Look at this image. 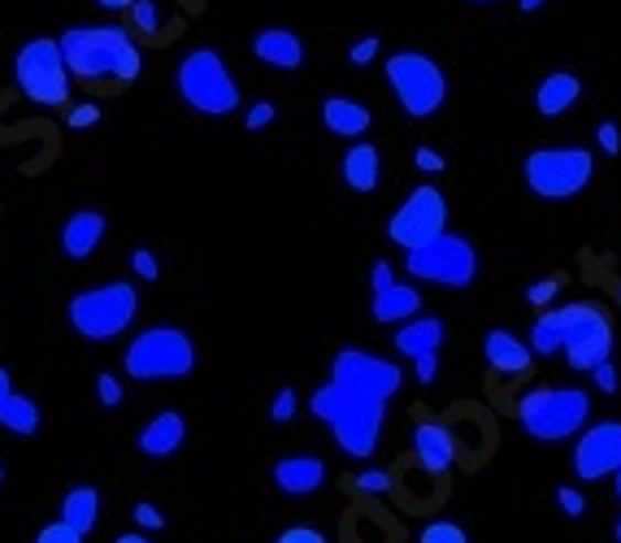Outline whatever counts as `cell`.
Masks as SVG:
<instances>
[{"mask_svg": "<svg viewBox=\"0 0 621 543\" xmlns=\"http://www.w3.org/2000/svg\"><path fill=\"white\" fill-rule=\"evenodd\" d=\"M483 352H486V365H491L495 374H526L531 361H535L531 343H522L513 331H491L483 340Z\"/></svg>", "mask_w": 621, "mask_h": 543, "instance_id": "22", "label": "cell"}, {"mask_svg": "<svg viewBox=\"0 0 621 543\" xmlns=\"http://www.w3.org/2000/svg\"><path fill=\"white\" fill-rule=\"evenodd\" d=\"M127 374L139 383L152 379H188L196 370V340L183 327H148L139 331L127 356H122Z\"/></svg>", "mask_w": 621, "mask_h": 543, "instance_id": "6", "label": "cell"}, {"mask_svg": "<svg viewBox=\"0 0 621 543\" xmlns=\"http://www.w3.org/2000/svg\"><path fill=\"white\" fill-rule=\"evenodd\" d=\"M378 179H383V152H378V143H352V148L344 152L347 192L370 196V192L378 188Z\"/></svg>", "mask_w": 621, "mask_h": 543, "instance_id": "21", "label": "cell"}, {"mask_svg": "<svg viewBox=\"0 0 621 543\" xmlns=\"http://www.w3.org/2000/svg\"><path fill=\"white\" fill-rule=\"evenodd\" d=\"M613 540L621 543V518H618V526H613Z\"/></svg>", "mask_w": 621, "mask_h": 543, "instance_id": "52", "label": "cell"}, {"mask_svg": "<svg viewBox=\"0 0 621 543\" xmlns=\"http://www.w3.org/2000/svg\"><path fill=\"white\" fill-rule=\"evenodd\" d=\"M556 291H560V278H539V283H531L526 300H531L535 309H548V305L556 300Z\"/></svg>", "mask_w": 621, "mask_h": 543, "instance_id": "33", "label": "cell"}, {"mask_svg": "<svg viewBox=\"0 0 621 543\" xmlns=\"http://www.w3.org/2000/svg\"><path fill=\"white\" fill-rule=\"evenodd\" d=\"M370 283H374V291L392 287V283H396V278H392V262H374V270H370Z\"/></svg>", "mask_w": 621, "mask_h": 543, "instance_id": "47", "label": "cell"}, {"mask_svg": "<svg viewBox=\"0 0 621 543\" xmlns=\"http://www.w3.org/2000/svg\"><path fill=\"white\" fill-rule=\"evenodd\" d=\"M275 105H270V100H257V105H253V109H248V118H244V127H248V131H261V127H270V123H275Z\"/></svg>", "mask_w": 621, "mask_h": 543, "instance_id": "41", "label": "cell"}, {"mask_svg": "<svg viewBox=\"0 0 621 543\" xmlns=\"http://www.w3.org/2000/svg\"><path fill=\"white\" fill-rule=\"evenodd\" d=\"M556 504H560L565 518H582L587 513V496L578 487H556Z\"/></svg>", "mask_w": 621, "mask_h": 543, "instance_id": "32", "label": "cell"}, {"mask_svg": "<svg viewBox=\"0 0 621 543\" xmlns=\"http://www.w3.org/2000/svg\"><path fill=\"white\" fill-rule=\"evenodd\" d=\"M96 396H100L105 408H118L122 405V383H118L114 374H100V379H96Z\"/></svg>", "mask_w": 621, "mask_h": 543, "instance_id": "35", "label": "cell"}, {"mask_svg": "<svg viewBox=\"0 0 621 543\" xmlns=\"http://www.w3.org/2000/svg\"><path fill=\"white\" fill-rule=\"evenodd\" d=\"M253 53H257V62H266V66H275V70L304 66V40H300L296 31H287V26H266V31H257Z\"/></svg>", "mask_w": 621, "mask_h": 543, "instance_id": "17", "label": "cell"}, {"mask_svg": "<svg viewBox=\"0 0 621 543\" xmlns=\"http://www.w3.org/2000/svg\"><path fill=\"white\" fill-rule=\"evenodd\" d=\"M0 426H4L9 435H22V439L35 435V430H40V405H35L31 396H18V392H13V396L4 401V408H0Z\"/></svg>", "mask_w": 621, "mask_h": 543, "instance_id": "28", "label": "cell"}, {"mask_svg": "<svg viewBox=\"0 0 621 543\" xmlns=\"http://www.w3.org/2000/svg\"><path fill=\"white\" fill-rule=\"evenodd\" d=\"M57 44L66 53L69 74L87 87H122L136 83L143 70L139 44L127 26H69Z\"/></svg>", "mask_w": 621, "mask_h": 543, "instance_id": "1", "label": "cell"}, {"mask_svg": "<svg viewBox=\"0 0 621 543\" xmlns=\"http://www.w3.org/2000/svg\"><path fill=\"white\" fill-rule=\"evenodd\" d=\"M405 257H409V274L421 278V283H435V287L461 291V287H470L479 278V248L465 235H452V231L435 235L430 244H421Z\"/></svg>", "mask_w": 621, "mask_h": 543, "instance_id": "11", "label": "cell"}, {"mask_svg": "<svg viewBox=\"0 0 621 543\" xmlns=\"http://www.w3.org/2000/svg\"><path fill=\"white\" fill-rule=\"evenodd\" d=\"M531 352L535 356H556L565 352V322H560V309H544L531 327Z\"/></svg>", "mask_w": 621, "mask_h": 543, "instance_id": "27", "label": "cell"}, {"mask_svg": "<svg viewBox=\"0 0 621 543\" xmlns=\"http://www.w3.org/2000/svg\"><path fill=\"white\" fill-rule=\"evenodd\" d=\"M565 322V361L578 374H591L596 365L613 361V322L596 300H574L560 309Z\"/></svg>", "mask_w": 621, "mask_h": 543, "instance_id": "10", "label": "cell"}, {"mask_svg": "<svg viewBox=\"0 0 621 543\" xmlns=\"http://www.w3.org/2000/svg\"><path fill=\"white\" fill-rule=\"evenodd\" d=\"M114 543H152L148 535H139V531H127V535H118Z\"/></svg>", "mask_w": 621, "mask_h": 543, "instance_id": "50", "label": "cell"}, {"mask_svg": "<svg viewBox=\"0 0 621 543\" xmlns=\"http://www.w3.org/2000/svg\"><path fill=\"white\" fill-rule=\"evenodd\" d=\"M417 543H470V535L457 522H430V526H421Z\"/></svg>", "mask_w": 621, "mask_h": 543, "instance_id": "30", "label": "cell"}, {"mask_svg": "<svg viewBox=\"0 0 621 543\" xmlns=\"http://www.w3.org/2000/svg\"><path fill=\"white\" fill-rule=\"evenodd\" d=\"M352 487H356L361 496H383V491L392 487V478L383 475V470H370V475H356V478H352Z\"/></svg>", "mask_w": 621, "mask_h": 543, "instance_id": "36", "label": "cell"}, {"mask_svg": "<svg viewBox=\"0 0 621 543\" xmlns=\"http://www.w3.org/2000/svg\"><path fill=\"white\" fill-rule=\"evenodd\" d=\"M62 522H69L78 535H96V526H100V487H92V482L69 487L66 500H62Z\"/></svg>", "mask_w": 621, "mask_h": 543, "instance_id": "25", "label": "cell"}, {"mask_svg": "<svg viewBox=\"0 0 621 543\" xmlns=\"http://www.w3.org/2000/svg\"><path fill=\"white\" fill-rule=\"evenodd\" d=\"M66 318L74 327V336H83V340H118L122 331H131V322L139 318V291L131 283L87 287V291L69 296Z\"/></svg>", "mask_w": 621, "mask_h": 543, "instance_id": "4", "label": "cell"}, {"mask_svg": "<svg viewBox=\"0 0 621 543\" xmlns=\"http://www.w3.org/2000/svg\"><path fill=\"white\" fill-rule=\"evenodd\" d=\"M188 439V422L179 408H161L143 430H139V453L152 461H170Z\"/></svg>", "mask_w": 621, "mask_h": 543, "instance_id": "16", "label": "cell"}, {"mask_svg": "<svg viewBox=\"0 0 621 543\" xmlns=\"http://www.w3.org/2000/svg\"><path fill=\"white\" fill-rule=\"evenodd\" d=\"M179 96L188 109L205 114V118H226L239 109V83L226 66V57L217 49H192L179 62Z\"/></svg>", "mask_w": 621, "mask_h": 543, "instance_id": "5", "label": "cell"}, {"mask_svg": "<svg viewBox=\"0 0 621 543\" xmlns=\"http://www.w3.org/2000/svg\"><path fill=\"white\" fill-rule=\"evenodd\" d=\"M296 405H300V401H296V392H291V387H282L275 401H270V417H275L278 426H287V422L296 417Z\"/></svg>", "mask_w": 621, "mask_h": 543, "instance_id": "34", "label": "cell"}, {"mask_svg": "<svg viewBox=\"0 0 621 543\" xmlns=\"http://www.w3.org/2000/svg\"><path fill=\"white\" fill-rule=\"evenodd\" d=\"M105 231H109V222H105L100 209H74L66 222H62V253H66L69 262H87L100 248Z\"/></svg>", "mask_w": 621, "mask_h": 543, "instance_id": "15", "label": "cell"}, {"mask_svg": "<svg viewBox=\"0 0 621 543\" xmlns=\"http://www.w3.org/2000/svg\"><path fill=\"white\" fill-rule=\"evenodd\" d=\"M331 379L352 387V392H361V396H370V401H383V405H387V401L400 392V383H405V374H400L396 361L374 356V352H361V348H344V352L331 361Z\"/></svg>", "mask_w": 621, "mask_h": 543, "instance_id": "13", "label": "cell"}, {"mask_svg": "<svg viewBox=\"0 0 621 543\" xmlns=\"http://www.w3.org/2000/svg\"><path fill=\"white\" fill-rule=\"evenodd\" d=\"M578 100H582V78H578L574 70H556V74H548V78L535 87V109H539L544 118L569 114Z\"/></svg>", "mask_w": 621, "mask_h": 543, "instance_id": "19", "label": "cell"}, {"mask_svg": "<svg viewBox=\"0 0 621 543\" xmlns=\"http://www.w3.org/2000/svg\"><path fill=\"white\" fill-rule=\"evenodd\" d=\"M83 540H87V535H78V531H74L69 522H62V518H57V522H49V526L35 535V543H83Z\"/></svg>", "mask_w": 621, "mask_h": 543, "instance_id": "31", "label": "cell"}, {"mask_svg": "<svg viewBox=\"0 0 621 543\" xmlns=\"http://www.w3.org/2000/svg\"><path fill=\"white\" fill-rule=\"evenodd\" d=\"M618 496H621V475H618Z\"/></svg>", "mask_w": 621, "mask_h": 543, "instance_id": "54", "label": "cell"}, {"mask_svg": "<svg viewBox=\"0 0 621 543\" xmlns=\"http://www.w3.org/2000/svg\"><path fill=\"white\" fill-rule=\"evenodd\" d=\"M470 4H495V0H470Z\"/></svg>", "mask_w": 621, "mask_h": 543, "instance_id": "53", "label": "cell"}, {"mask_svg": "<svg viewBox=\"0 0 621 543\" xmlns=\"http://www.w3.org/2000/svg\"><path fill=\"white\" fill-rule=\"evenodd\" d=\"M414 453L430 475H448L452 470V435L443 426H435V422H421L414 430Z\"/></svg>", "mask_w": 621, "mask_h": 543, "instance_id": "26", "label": "cell"}, {"mask_svg": "<svg viewBox=\"0 0 621 543\" xmlns=\"http://www.w3.org/2000/svg\"><path fill=\"white\" fill-rule=\"evenodd\" d=\"M414 161H417V170H421V174H439V170H443V157H439L435 148H417Z\"/></svg>", "mask_w": 621, "mask_h": 543, "instance_id": "45", "label": "cell"}, {"mask_svg": "<svg viewBox=\"0 0 621 543\" xmlns=\"http://www.w3.org/2000/svg\"><path fill=\"white\" fill-rule=\"evenodd\" d=\"M443 340H448V331H443V322L439 318H409L400 331H396V340L392 348L400 352V356H426V352H443Z\"/></svg>", "mask_w": 621, "mask_h": 543, "instance_id": "23", "label": "cell"}, {"mask_svg": "<svg viewBox=\"0 0 621 543\" xmlns=\"http://www.w3.org/2000/svg\"><path fill=\"white\" fill-rule=\"evenodd\" d=\"M414 370H417V383H430V379L439 374V352H426V356H417Z\"/></svg>", "mask_w": 621, "mask_h": 543, "instance_id": "46", "label": "cell"}, {"mask_svg": "<svg viewBox=\"0 0 621 543\" xmlns=\"http://www.w3.org/2000/svg\"><path fill=\"white\" fill-rule=\"evenodd\" d=\"M275 543H326V535L313 531V526H291V531H282Z\"/></svg>", "mask_w": 621, "mask_h": 543, "instance_id": "44", "label": "cell"}, {"mask_svg": "<svg viewBox=\"0 0 621 543\" xmlns=\"http://www.w3.org/2000/svg\"><path fill=\"white\" fill-rule=\"evenodd\" d=\"M13 78H18V92L31 100V105H44V109H66L69 105V66L66 53L57 40L40 35L31 44L18 49L13 57Z\"/></svg>", "mask_w": 621, "mask_h": 543, "instance_id": "8", "label": "cell"}, {"mask_svg": "<svg viewBox=\"0 0 621 543\" xmlns=\"http://www.w3.org/2000/svg\"><path fill=\"white\" fill-rule=\"evenodd\" d=\"M378 49H383V44H378V35H361V40L352 44V53H347V57H352V66H370V62L378 57Z\"/></svg>", "mask_w": 621, "mask_h": 543, "instance_id": "37", "label": "cell"}, {"mask_svg": "<svg viewBox=\"0 0 621 543\" xmlns=\"http://www.w3.org/2000/svg\"><path fill=\"white\" fill-rule=\"evenodd\" d=\"M96 4H100V9H109V13H127L136 0H96Z\"/></svg>", "mask_w": 621, "mask_h": 543, "instance_id": "49", "label": "cell"}, {"mask_svg": "<svg viewBox=\"0 0 621 543\" xmlns=\"http://www.w3.org/2000/svg\"><path fill=\"white\" fill-rule=\"evenodd\" d=\"M13 396V379H9V370L0 365V408H4V401Z\"/></svg>", "mask_w": 621, "mask_h": 543, "instance_id": "48", "label": "cell"}, {"mask_svg": "<svg viewBox=\"0 0 621 543\" xmlns=\"http://www.w3.org/2000/svg\"><path fill=\"white\" fill-rule=\"evenodd\" d=\"M387 87H392L396 105L409 118H430L448 100V74H443V66L430 53H414V49L387 57Z\"/></svg>", "mask_w": 621, "mask_h": 543, "instance_id": "9", "label": "cell"}, {"mask_svg": "<svg viewBox=\"0 0 621 543\" xmlns=\"http://www.w3.org/2000/svg\"><path fill=\"white\" fill-rule=\"evenodd\" d=\"M591 374H596V387H600L604 396H618L621 379H618V370H613V361H604V365H596Z\"/></svg>", "mask_w": 621, "mask_h": 543, "instance_id": "42", "label": "cell"}, {"mask_svg": "<svg viewBox=\"0 0 621 543\" xmlns=\"http://www.w3.org/2000/svg\"><path fill=\"white\" fill-rule=\"evenodd\" d=\"M517 4H522L526 13H535V9H544V0H517Z\"/></svg>", "mask_w": 621, "mask_h": 543, "instance_id": "51", "label": "cell"}, {"mask_svg": "<svg viewBox=\"0 0 621 543\" xmlns=\"http://www.w3.org/2000/svg\"><path fill=\"white\" fill-rule=\"evenodd\" d=\"M374 322H383V327H392V322H409L421 313V291L409 287V283H392V287H383V291H374Z\"/></svg>", "mask_w": 621, "mask_h": 543, "instance_id": "24", "label": "cell"}, {"mask_svg": "<svg viewBox=\"0 0 621 543\" xmlns=\"http://www.w3.org/2000/svg\"><path fill=\"white\" fill-rule=\"evenodd\" d=\"M517 422L539 444L574 439L591 422V396L582 387H531L517 401Z\"/></svg>", "mask_w": 621, "mask_h": 543, "instance_id": "3", "label": "cell"}, {"mask_svg": "<svg viewBox=\"0 0 621 543\" xmlns=\"http://www.w3.org/2000/svg\"><path fill=\"white\" fill-rule=\"evenodd\" d=\"M0 478H4V466H0Z\"/></svg>", "mask_w": 621, "mask_h": 543, "instance_id": "55", "label": "cell"}, {"mask_svg": "<svg viewBox=\"0 0 621 543\" xmlns=\"http://www.w3.org/2000/svg\"><path fill=\"white\" fill-rule=\"evenodd\" d=\"M127 13H131V31L148 35V40H161V9H157V0H136Z\"/></svg>", "mask_w": 621, "mask_h": 543, "instance_id": "29", "label": "cell"}, {"mask_svg": "<svg viewBox=\"0 0 621 543\" xmlns=\"http://www.w3.org/2000/svg\"><path fill=\"white\" fill-rule=\"evenodd\" d=\"M448 231V201H443V192L439 188H430V183H421L414 188L400 209L392 213V222H387V239L400 248V253H414L421 244H430L435 235H443Z\"/></svg>", "mask_w": 621, "mask_h": 543, "instance_id": "12", "label": "cell"}, {"mask_svg": "<svg viewBox=\"0 0 621 543\" xmlns=\"http://www.w3.org/2000/svg\"><path fill=\"white\" fill-rule=\"evenodd\" d=\"M574 475L582 482L596 478H618L621 475V422L604 417L596 426H587L574 444Z\"/></svg>", "mask_w": 621, "mask_h": 543, "instance_id": "14", "label": "cell"}, {"mask_svg": "<svg viewBox=\"0 0 621 543\" xmlns=\"http://www.w3.org/2000/svg\"><path fill=\"white\" fill-rule=\"evenodd\" d=\"M326 482V461L322 457H282L275 466V487L282 496H313Z\"/></svg>", "mask_w": 621, "mask_h": 543, "instance_id": "18", "label": "cell"}, {"mask_svg": "<svg viewBox=\"0 0 621 543\" xmlns=\"http://www.w3.org/2000/svg\"><path fill=\"white\" fill-rule=\"evenodd\" d=\"M309 413L331 426L335 444L344 448L352 461H365L374 457L378 439H383V422H387V405L383 401H370L361 392H352L344 383H322L313 396H309Z\"/></svg>", "mask_w": 621, "mask_h": 543, "instance_id": "2", "label": "cell"}, {"mask_svg": "<svg viewBox=\"0 0 621 543\" xmlns=\"http://www.w3.org/2000/svg\"><path fill=\"white\" fill-rule=\"evenodd\" d=\"M131 270L143 278V283H157V274H161V266H157V257H152V248H139V253H131Z\"/></svg>", "mask_w": 621, "mask_h": 543, "instance_id": "39", "label": "cell"}, {"mask_svg": "<svg viewBox=\"0 0 621 543\" xmlns=\"http://www.w3.org/2000/svg\"><path fill=\"white\" fill-rule=\"evenodd\" d=\"M136 522H139V531H165V518H161V509L157 504H148V500H139L136 504Z\"/></svg>", "mask_w": 621, "mask_h": 543, "instance_id": "38", "label": "cell"}, {"mask_svg": "<svg viewBox=\"0 0 621 543\" xmlns=\"http://www.w3.org/2000/svg\"><path fill=\"white\" fill-rule=\"evenodd\" d=\"M596 139H600V148H604L609 157H618L621 152V127L618 123H600V127H596Z\"/></svg>", "mask_w": 621, "mask_h": 543, "instance_id": "43", "label": "cell"}, {"mask_svg": "<svg viewBox=\"0 0 621 543\" xmlns=\"http://www.w3.org/2000/svg\"><path fill=\"white\" fill-rule=\"evenodd\" d=\"M522 174L539 201H574L596 179V152L591 148H535L526 157Z\"/></svg>", "mask_w": 621, "mask_h": 543, "instance_id": "7", "label": "cell"}, {"mask_svg": "<svg viewBox=\"0 0 621 543\" xmlns=\"http://www.w3.org/2000/svg\"><path fill=\"white\" fill-rule=\"evenodd\" d=\"M370 109L361 105V100H352V96H326L322 100V127L331 131V136L340 139H361L370 131Z\"/></svg>", "mask_w": 621, "mask_h": 543, "instance_id": "20", "label": "cell"}, {"mask_svg": "<svg viewBox=\"0 0 621 543\" xmlns=\"http://www.w3.org/2000/svg\"><path fill=\"white\" fill-rule=\"evenodd\" d=\"M66 123L69 131H83V127L100 123V105H74V109H66Z\"/></svg>", "mask_w": 621, "mask_h": 543, "instance_id": "40", "label": "cell"}]
</instances>
